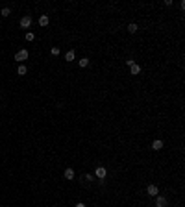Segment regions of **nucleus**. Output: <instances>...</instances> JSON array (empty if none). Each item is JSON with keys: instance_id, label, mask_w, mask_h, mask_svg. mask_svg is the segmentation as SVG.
I'll list each match as a JSON object with an SVG mask.
<instances>
[{"instance_id": "obj_17", "label": "nucleus", "mask_w": 185, "mask_h": 207, "mask_svg": "<svg viewBox=\"0 0 185 207\" xmlns=\"http://www.w3.org/2000/svg\"><path fill=\"white\" fill-rule=\"evenodd\" d=\"M85 179H87V181H93V179H94V176H91V174H87V176H85Z\"/></svg>"}, {"instance_id": "obj_15", "label": "nucleus", "mask_w": 185, "mask_h": 207, "mask_svg": "<svg viewBox=\"0 0 185 207\" xmlns=\"http://www.w3.org/2000/svg\"><path fill=\"white\" fill-rule=\"evenodd\" d=\"M33 39H35V35L31 33V32H28V33H26V41H33Z\"/></svg>"}, {"instance_id": "obj_2", "label": "nucleus", "mask_w": 185, "mask_h": 207, "mask_svg": "<svg viewBox=\"0 0 185 207\" xmlns=\"http://www.w3.org/2000/svg\"><path fill=\"white\" fill-rule=\"evenodd\" d=\"M146 194H148V196H159V189H157V185H148Z\"/></svg>"}, {"instance_id": "obj_8", "label": "nucleus", "mask_w": 185, "mask_h": 207, "mask_svg": "<svg viewBox=\"0 0 185 207\" xmlns=\"http://www.w3.org/2000/svg\"><path fill=\"white\" fill-rule=\"evenodd\" d=\"M65 179H74V170L72 168H67L65 170Z\"/></svg>"}, {"instance_id": "obj_14", "label": "nucleus", "mask_w": 185, "mask_h": 207, "mask_svg": "<svg viewBox=\"0 0 185 207\" xmlns=\"http://www.w3.org/2000/svg\"><path fill=\"white\" fill-rule=\"evenodd\" d=\"M128 30H130V33H135L139 28H137V24H130V26H128Z\"/></svg>"}, {"instance_id": "obj_11", "label": "nucleus", "mask_w": 185, "mask_h": 207, "mask_svg": "<svg viewBox=\"0 0 185 207\" xmlns=\"http://www.w3.org/2000/svg\"><path fill=\"white\" fill-rule=\"evenodd\" d=\"M9 13H11V9H9V7H4V9L0 11V15H2V17H9Z\"/></svg>"}, {"instance_id": "obj_3", "label": "nucleus", "mask_w": 185, "mask_h": 207, "mask_svg": "<svg viewBox=\"0 0 185 207\" xmlns=\"http://www.w3.org/2000/svg\"><path fill=\"white\" fill-rule=\"evenodd\" d=\"M106 174H108V170H106L104 166H98V168H96V172H94V178L104 179V178H106Z\"/></svg>"}, {"instance_id": "obj_6", "label": "nucleus", "mask_w": 185, "mask_h": 207, "mask_svg": "<svg viewBox=\"0 0 185 207\" xmlns=\"http://www.w3.org/2000/svg\"><path fill=\"white\" fill-rule=\"evenodd\" d=\"M48 22H50L48 15H41V17H39V24L41 26H48Z\"/></svg>"}, {"instance_id": "obj_7", "label": "nucleus", "mask_w": 185, "mask_h": 207, "mask_svg": "<svg viewBox=\"0 0 185 207\" xmlns=\"http://www.w3.org/2000/svg\"><path fill=\"white\" fill-rule=\"evenodd\" d=\"M130 70H132V74H139L141 72V67L137 63H132V65H130Z\"/></svg>"}, {"instance_id": "obj_18", "label": "nucleus", "mask_w": 185, "mask_h": 207, "mask_svg": "<svg viewBox=\"0 0 185 207\" xmlns=\"http://www.w3.org/2000/svg\"><path fill=\"white\" fill-rule=\"evenodd\" d=\"M76 207H85V204H81V202H80V204H76Z\"/></svg>"}, {"instance_id": "obj_5", "label": "nucleus", "mask_w": 185, "mask_h": 207, "mask_svg": "<svg viewBox=\"0 0 185 207\" xmlns=\"http://www.w3.org/2000/svg\"><path fill=\"white\" fill-rule=\"evenodd\" d=\"M156 207H167V198L165 196H156Z\"/></svg>"}, {"instance_id": "obj_16", "label": "nucleus", "mask_w": 185, "mask_h": 207, "mask_svg": "<svg viewBox=\"0 0 185 207\" xmlns=\"http://www.w3.org/2000/svg\"><path fill=\"white\" fill-rule=\"evenodd\" d=\"M50 52H52V56H59V48H57V46H54Z\"/></svg>"}, {"instance_id": "obj_12", "label": "nucleus", "mask_w": 185, "mask_h": 207, "mask_svg": "<svg viewBox=\"0 0 185 207\" xmlns=\"http://www.w3.org/2000/svg\"><path fill=\"white\" fill-rule=\"evenodd\" d=\"M17 72H19V76H24V74H26V67H24V65H21Z\"/></svg>"}, {"instance_id": "obj_10", "label": "nucleus", "mask_w": 185, "mask_h": 207, "mask_svg": "<svg viewBox=\"0 0 185 207\" xmlns=\"http://www.w3.org/2000/svg\"><path fill=\"white\" fill-rule=\"evenodd\" d=\"M152 148H154V150H161V148H163V142H161V140H154V142H152Z\"/></svg>"}, {"instance_id": "obj_4", "label": "nucleus", "mask_w": 185, "mask_h": 207, "mask_svg": "<svg viewBox=\"0 0 185 207\" xmlns=\"http://www.w3.org/2000/svg\"><path fill=\"white\" fill-rule=\"evenodd\" d=\"M30 24H31V17H30V15H26V17H22L21 19V26H22V28H30Z\"/></svg>"}, {"instance_id": "obj_9", "label": "nucleus", "mask_w": 185, "mask_h": 207, "mask_svg": "<svg viewBox=\"0 0 185 207\" xmlns=\"http://www.w3.org/2000/svg\"><path fill=\"white\" fill-rule=\"evenodd\" d=\"M74 56H76V54H74V50H70V52H67V54H65V59L70 63V61L74 59Z\"/></svg>"}, {"instance_id": "obj_1", "label": "nucleus", "mask_w": 185, "mask_h": 207, "mask_svg": "<svg viewBox=\"0 0 185 207\" xmlns=\"http://www.w3.org/2000/svg\"><path fill=\"white\" fill-rule=\"evenodd\" d=\"M15 59L19 61V63H22V61L28 59V50H19L17 54H15Z\"/></svg>"}, {"instance_id": "obj_13", "label": "nucleus", "mask_w": 185, "mask_h": 207, "mask_svg": "<svg viewBox=\"0 0 185 207\" xmlns=\"http://www.w3.org/2000/svg\"><path fill=\"white\" fill-rule=\"evenodd\" d=\"M87 65H89V59H87V57H83V59H80V67H87Z\"/></svg>"}]
</instances>
